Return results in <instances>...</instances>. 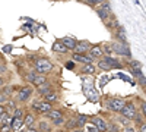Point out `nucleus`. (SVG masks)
I'll list each match as a JSON object with an SVG mask.
<instances>
[{
    "mask_svg": "<svg viewBox=\"0 0 146 132\" xmlns=\"http://www.w3.org/2000/svg\"><path fill=\"white\" fill-rule=\"evenodd\" d=\"M82 3L88 5V6H92V7H96V6H100L102 3V0H83Z\"/></svg>",
    "mask_w": 146,
    "mask_h": 132,
    "instance_id": "31",
    "label": "nucleus"
},
{
    "mask_svg": "<svg viewBox=\"0 0 146 132\" xmlns=\"http://www.w3.org/2000/svg\"><path fill=\"white\" fill-rule=\"evenodd\" d=\"M5 112H6V107L5 106H0V115H3Z\"/></svg>",
    "mask_w": 146,
    "mask_h": 132,
    "instance_id": "46",
    "label": "nucleus"
},
{
    "mask_svg": "<svg viewBox=\"0 0 146 132\" xmlns=\"http://www.w3.org/2000/svg\"><path fill=\"white\" fill-rule=\"evenodd\" d=\"M64 126L67 131H73V129H76L78 128V123H76V119H69V121L64 122Z\"/></svg>",
    "mask_w": 146,
    "mask_h": 132,
    "instance_id": "27",
    "label": "nucleus"
},
{
    "mask_svg": "<svg viewBox=\"0 0 146 132\" xmlns=\"http://www.w3.org/2000/svg\"><path fill=\"white\" fill-rule=\"evenodd\" d=\"M36 123V117L34 116V113L28 112L27 115H23V126L25 128H34Z\"/></svg>",
    "mask_w": 146,
    "mask_h": 132,
    "instance_id": "14",
    "label": "nucleus"
},
{
    "mask_svg": "<svg viewBox=\"0 0 146 132\" xmlns=\"http://www.w3.org/2000/svg\"><path fill=\"white\" fill-rule=\"evenodd\" d=\"M120 115L124 116L126 119H129V121H133L135 116L137 115V107L135 106L133 101H126L124 106H123V109H121V112H120Z\"/></svg>",
    "mask_w": 146,
    "mask_h": 132,
    "instance_id": "4",
    "label": "nucleus"
},
{
    "mask_svg": "<svg viewBox=\"0 0 146 132\" xmlns=\"http://www.w3.org/2000/svg\"><path fill=\"white\" fill-rule=\"evenodd\" d=\"M35 132H40V131H38V129H36V131H35Z\"/></svg>",
    "mask_w": 146,
    "mask_h": 132,
    "instance_id": "50",
    "label": "nucleus"
},
{
    "mask_svg": "<svg viewBox=\"0 0 146 132\" xmlns=\"http://www.w3.org/2000/svg\"><path fill=\"white\" fill-rule=\"evenodd\" d=\"M5 84H6V81H5L2 76H0V90H2V88L5 87Z\"/></svg>",
    "mask_w": 146,
    "mask_h": 132,
    "instance_id": "43",
    "label": "nucleus"
},
{
    "mask_svg": "<svg viewBox=\"0 0 146 132\" xmlns=\"http://www.w3.org/2000/svg\"><path fill=\"white\" fill-rule=\"evenodd\" d=\"M36 129H38L40 132H53L54 126L50 122H47V121H40L38 122V128Z\"/></svg>",
    "mask_w": 146,
    "mask_h": 132,
    "instance_id": "18",
    "label": "nucleus"
},
{
    "mask_svg": "<svg viewBox=\"0 0 146 132\" xmlns=\"http://www.w3.org/2000/svg\"><path fill=\"white\" fill-rule=\"evenodd\" d=\"M104 23H105V27H107V29H110V31H113V32H114V31H115V29L118 28V21H117V19H115V18H114L113 15L110 16V18H108V21H105Z\"/></svg>",
    "mask_w": 146,
    "mask_h": 132,
    "instance_id": "16",
    "label": "nucleus"
},
{
    "mask_svg": "<svg viewBox=\"0 0 146 132\" xmlns=\"http://www.w3.org/2000/svg\"><path fill=\"white\" fill-rule=\"evenodd\" d=\"M124 103L126 101L123 98H120V97H107L105 98V109L110 110V112H113V113H118L120 115Z\"/></svg>",
    "mask_w": 146,
    "mask_h": 132,
    "instance_id": "3",
    "label": "nucleus"
},
{
    "mask_svg": "<svg viewBox=\"0 0 146 132\" xmlns=\"http://www.w3.org/2000/svg\"><path fill=\"white\" fill-rule=\"evenodd\" d=\"M6 101H7V97H5V95H3L2 92H0V106H3Z\"/></svg>",
    "mask_w": 146,
    "mask_h": 132,
    "instance_id": "39",
    "label": "nucleus"
},
{
    "mask_svg": "<svg viewBox=\"0 0 146 132\" xmlns=\"http://www.w3.org/2000/svg\"><path fill=\"white\" fill-rule=\"evenodd\" d=\"M104 60L110 65V68H111V69H124V65L121 63L118 59H114L111 56H104Z\"/></svg>",
    "mask_w": 146,
    "mask_h": 132,
    "instance_id": "13",
    "label": "nucleus"
},
{
    "mask_svg": "<svg viewBox=\"0 0 146 132\" xmlns=\"http://www.w3.org/2000/svg\"><path fill=\"white\" fill-rule=\"evenodd\" d=\"M136 123H137V126H140V125H145V116L142 115V113H139L137 112V115L135 116V119H133Z\"/></svg>",
    "mask_w": 146,
    "mask_h": 132,
    "instance_id": "32",
    "label": "nucleus"
},
{
    "mask_svg": "<svg viewBox=\"0 0 146 132\" xmlns=\"http://www.w3.org/2000/svg\"><path fill=\"white\" fill-rule=\"evenodd\" d=\"M45 117L50 121V123L53 126H63L66 122V117H64V112L62 109H51L45 115Z\"/></svg>",
    "mask_w": 146,
    "mask_h": 132,
    "instance_id": "2",
    "label": "nucleus"
},
{
    "mask_svg": "<svg viewBox=\"0 0 146 132\" xmlns=\"http://www.w3.org/2000/svg\"><path fill=\"white\" fill-rule=\"evenodd\" d=\"M51 90H53V85H51L50 82H47V84H44V85H41V87L38 88V94L44 97V95H45L47 92H50Z\"/></svg>",
    "mask_w": 146,
    "mask_h": 132,
    "instance_id": "25",
    "label": "nucleus"
},
{
    "mask_svg": "<svg viewBox=\"0 0 146 132\" xmlns=\"http://www.w3.org/2000/svg\"><path fill=\"white\" fill-rule=\"evenodd\" d=\"M34 70L35 72H38L40 75H47V74H50V72L54 69V65H53V62L50 60L48 57H38L35 60V63H34Z\"/></svg>",
    "mask_w": 146,
    "mask_h": 132,
    "instance_id": "1",
    "label": "nucleus"
},
{
    "mask_svg": "<svg viewBox=\"0 0 146 132\" xmlns=\"http://www.w3.org/2000/svg\"><path fill=\"white\" fill-rule=\"evenodd\" d=\"M32 92H34V90H32V87H31V85H25V87H22V88L18 91V94H16V100H18L19 103H27V101L31 98Z\"/></svg>",
    "mask_w": 146,
    "mask_h": 132,
    "instance_id": "6",
    "label": "nucleus"
},
{
    "mask_svg": "<svg viewBox=\"0 0 146 132\" xmlns=\"http://www.w3.org/2000/svg\"><path fill=\"white\" fill-rule=\"evenodd\" d=\"M5 72H6V66L2 65V66H0V74H5Z\"/></svg>",
    "mask_w": 146,
    "mask_h": 132,
    "instance_id": "44",
    "label": "nucleus"
},
{
    "mask_svg": "<svg viewBox=\"0 0 146 132\" xmlns=\"http://www.w3.org/2000/svg\"><path fill=\"white\" fill-rule=\"evenodd\" d=\"M76 123H78V128H82L88 123V116H85V115H80L78 113L76 115Z\"/></svg>",
    "mask_w": 146,
    "mask_h": 132,
    "instance_id": "24",
    "label": "nucleus"
},
{
    "mask_svg": "<svg viewBox=\"0 0 146 132\" xmlns=\"http://www.w3.org/2000/svg\"><path fill=\"white\" fill-rule=\"evenodd\" d=\"M127 68H129V70L131 72V75H133V76L139 78V76L143 75V72H142V63H140L139 60H135V59H131V60L127 63Z\"/></svg>",
    "mask_w": 146,
    "mask_h": 132,
    "instance_id": "8",
    "label": "nucleus"
},
{
    "mask_svg": "<svg viewBox=\"0 0 146 132\" xmlns=\"http://www.w3.org/2000/svg\"><path fill=\"white\" fill-rule=\"evenodd\" d=\"M126 132H135V128H133V126H127L126 128Z\"/></svg>",
    "mask_w": 146,
    "mask_h": 132,
    "instance_id": "45",
    "label": "nucleus"
},
{
    "mask_svg": "<svg viewBox=\"0 0 146 132\" xmlns=\"http://www.w3.org/2000/svg\"><path fill=\"white\" fill-rule=\"evenodd\" d=\"M111 47V52L114 54H118V56H124V57H131V52H130V47L129 44H120V43H111L110 44Z\"/></svg>",
    "mask_w": 146,
    "mask_h": 132,
    "instance_id": "5",
    "label": "nucleus"
},
{
    "mask_svg": "<svg viewBox=\"0 0 146 132\" xmlns=\"http://www.w3.org/2000/svg\"><path fill=\"white\" fill-rule=\"evenodd\" d=\"M60 41H62V44L66 47L67 50H73V49H75V46H76V43H78L73 37H64V38H62Z\"/></svg>",
    "mask_w": 146,
    "mask_h": 132,
    "instance_id": "17",
    "label": "nucleus"
},
{
    "mask_svg": "<svg viewBox=\"0 0 146 132\" xmlns=\"http://www.w3.org/2000/svg\"><path fill=\"white\" fill-rule=\"evenodd\" d=\"M9 119H10V115H9V112L6 110L3 115H0V126H3V125L9 123V122H10Z\"/></svg>",
    "mask_w": 146,
    "mask_h": 132,
    "instance_id": "29",
    "label": "nucleus"
},
{
    "mask_svg": "<svg viewBox=\"0 0 146 132\" xmlns=\"http://www.w3.org/2000/svg\"><path fill=\"white\" fill-rule=\"evenodd\" d=\"M135 132H146V125H140L139 131H135Z\"/></svg>",
    "mask_w": 146,
    "mask_h": 132,
    "instance_id": "42",
    "label": "nucleus"
},
{
    "mask_svg": "<svg viewBox=\"0 0 146 132\" xmlns=\"http://www.w3.org/2000/svg\"><path fill=\"white\" fill-rule=\"evenodd\" d=\"M91 47H92V44L89 41H86V40L78 41L76 46H75V49H73V53H76V54H86Z\"/></svg>",
    "mask_w": 146,
    "mask_h": 132,
    "instance_id": "9",
    "label": "nucleus"
},
{
    "mask_svg": "<svg viewBox=\"0 0 146 132\" xmlns=\"http://www.w3.org/2000/svg\"><path fill=\"white\" fill-rule=\"evenodd\" d=\"M140 112H142V115L145 116V112H146V104H145V101H143V100L140 101Z\"/></svg>",
    "mask_w": 146,
    "mask_h": 132,
    "instance_id": "38",
    "label": "nucleus"
},
{
    "mask_svg": "<svg viewBox=\"0 0 146 132\" xmlns=\"http://www.w3.org/2000/svg\"><path fill=\"white\" fill-rule=\"evenodd\" d=\"M48 81H47V78L44 76V75H36L35 78H34V81H32V85L34 87H36V88H40L41 85H44V84H47Z\"/></svg>",
    "mask_w": 146,
    "mask_h": 132,
    "instance_id": "21",
    "label": "nucleus"
},
{
    "mask_svg": "<svg viewBox=\"0 0 146 132\" xmlns=\"http://www.w3.org/2000/svg\"><path fill=\"white\" fill-rule=\"evenodd\" d=\"M70 132H85L82 128H76V129H73V131H70Z\"/></svg>",
    "mask_w": 146,
    "mask_h": 132,
    "instance_id": "47",
    "label": "nucleus"
},
{
    "mask_svg": "<svg viewBox=\"0 0 146 132\" xmlns=\"http://www.w3.org/2000/svg\"><path fill=\"white\" fill-rule=\"evenodd\" d=\"M139 84H140V85H142V88H145V75L139 76Z\"/></svg>",
    "mask_w": 146,
    "mask_h": 132,
    "instance_id": "40",
    "label": "nucleus"
},
{
    "mask_svg": "<svg viewBox=\"0 0 146 132\" xmlns=\"http://www.w3.org/2000/svg\"><path fill=\"white\" fill-rule=\"evenodd\" d=\"M108 132H120V126L115 123V122H110L108 123Z\"/></svg>",
    "mask_w": 146,
    "mask_h": 132,
    "instance_id": "33",
    "label": "nucleus"
},
{
    "mask_svg": "<svg viewBox=\"0 0 146 132\" xmlns=\"http://www.w3.org/2000/svg\"><path fill=\"white\" fill-rule=\"evenodd\" d=\"M83 131H88V132H98V131H96V128H95L89 121H88V123H86V125H85V129H83Z\"/></svg>",
    "mask_w": 146,
    "mask_h": 132,
    "instance_id": "34",
    "label": "nucleus"
},
{
    "mask_svg": "<svg viewBox=\"0 0 146 132\" xmlns=\"http://www.w3.org/2000/svg\"><path fill=\"white\" fill-rule=\"evenodd\" d=\"M114 38H115V43H120V44H127L126 29H124V27L118 25V28L114 31Z\"/></svg>",
    "mask_w": 146,
    "mask_h": 132,
    "instance_id": "12",
    "label": "nucleus"
},
{
    "mask_svg": "<svg viewBox=\"0 0 146 132\" xmlns=\"http://www.w3.org/2000/svg\"><path fill=\"white\" fill-rule=\"evenodd\" d=\"M66 68L67 69H75V62H67L66 63Z\"/></svg>",
    "mask_w": 146,
    "mask_h": 132,
    "instance_id": "41",
    "label": "nucleus"
},
{
    "mask_svg": "<svg viewBox=\"0 0 146 132\" xmlns=\"http://www.w3.org/2000/svg\"><path fill=\"white\" fill-rule=\"evenodd\" d=\"M35 76H36L35 70H31V72H28V78H27V79H28V81L32 84V81H34V78H35Z\"/></svg>",
    "mask_w": 146,
    "mask_h": 132,
    "instance_id": "36",
    "label": "nucleus"
},
{
    "mask_svg": "<svg viewBox=\"0 0 146 132\" xmlns=\"http://www.w3.org/2000/svg\"><path fill=\"white\" fill-rule=\"evenodd\" d=\"M98 68L101 69V70H104V72H108V70H111V68H110V65L104 60V57H101L100 60H98Z\"/></svg>",
    "mask_w": 146,
    "mask_h": 132,
    "instance_id": "28",
    "label": "nucleus"
},
{
    "mask_svg": "<svg viewBox=\"0 0 146 132\" xmlns=\"http://www.w3.org/2000/svg\"><path fill=\"white\" fill-rule=\"evenodd\" d=\"M98 132H108V122L105 121V119H102L101 116H94L91 117V121H89Z\"/></svg>",
    "mask_w": 146,
    "mask_h": 132,
    "instance_id": "7",
    "label": "nucleus"
},
{
    "mask_svg": "<svg viewBox=\"0 0 146 132\" xmlns=\"http://www.w3.org/2000/svg\"><path fill=\"white\" fill-rule=\"evenodd\" d=\"M58 100H60V94H58V91H54V90H51L50 92H47V94L44 95V101L50 103V104L57 103Z\"/></svg>",
    "mask_w": 146,
    "mask_h": 132,
    "instance_id": "15",
    "label": "nucleus"
},
{
    "mask_svg": "<svg viewBox=\"0 0 146 132\" xmlns=\"http://www.w3.org/2000/svg\"><path fill=\"white\" fill-rule=\"evenodd\" d=\"M96 13H98V16L101 18L102 22L108 21V18L111 16V12H108V10H105V9H102V7H96Z\"/></svg>",
    "mask_w": 146,
    "mask_h": 132,
    "instance_id": "23",
    "label": "nucleus"
},
{
    "mask_svg": "<svg viewBox=\"0 0 146 132\" xmlns=\"http://www.w3.org/2000/svg\"><path fill=\"white\" fill-rule=\"evenodd\" d=\"M9 131H12V129H10V125H9V123L3 125V126H2V129H0V132H9Z\"/></svg>",
    "mask_w": 146,
    "mask_h": 132,
    "instance_id": "37",
    "label": "nucleus"
},
{
    "mask_svg": "<svg viewBox=\"0 0 146 132\" xmlns=\"http://www.w3.org/2000/svg\"><path fill=\"white\" fill-rule=\"evenodd\" d=\"M86 54H89V56L94 59V60H100L101 57H104V53H102V47H101V44H95V46H92Z\"/></svg>",
    "mask_w": 146,
    "mask_h": 132,
    "instance_id": "11",
    "label": "nucleus"
},
{
    "mask_svg": "<svg viewBox=\"0 0 146 132\" xmlns=\"http://www.w3.org/2000/svg\"><path fill=\"white\" fill-rule=\"evenodd\" d=\"M31 113H40V100H34L31 103Z\"/></svg>",
    "mask_w": 146,
    "mask_h": 132,
    "instance_id": "30",
    "label": "nucleus"
},
{
    "mask_svg": "<svg viewBox=\"0 0 146 132\" xmlns=\"http://www.w3.org/2000/svg\"><path fill=\"white\" fill-rule=\"evenodd\" d=\"M51 109H54L53 104L47 103V101H44V100H42V101H40V113H41V115H47Z\"/></svg>",
    "mask_w": 146,
    "mask_h": 132,
    "instance_id": "22",
    "label": "nucleus"
},
{
    "mask_svg": "<svg viewBox=\"0 0 146 132\" xmlns=\"http://www.w3.org/2000/svg\"><path fill=\"white\" fill-rule=\"evenodd\" d=\"M58 132H64V131H63V129H62V131H58Z\"/></svg>",
    "mask_w": 146,
    "mask_h": 132,
    "instance_id": "49",
    "label": "nucleus"
},
{
    "mask_svg": "<svg viewBox=\"0 0 146 132\" xmlns=\"http://www.w3.org/2000/svg\"><path fill=\"white\" fill-rule=\"evenodd\" d=\"M10 50H12V46H6V47H5V52H6V53H9Z\"/></svg>",
    "mask_w": 146,
    "mask_h": 132,
    "instance_id": "48",
    "label": "nucleus"
},
{
    "mask_svg": "<svg viewBox=\"0 0 146 132\" xmlns=\"http://www.w3.org/2000/svg\"><path fill=\"white\" fill-rule=\"evenodd\" d=\"M72 60L82 63V65H94V62H95L89 54H76V53L72 54Z\"/></svg>",
    "mask_w": 146,
    "mask_h": 132,
    "instance_id": "10",
    "label": "nucleus"
},
{
    "mask_svg": "<svg viewBox=\"0 0 146 132\" xmlns=\"http://www.w3.org/2000/svg\"><path fill=\"white\" fill-rule=\"evenodd\" d=\"M80 72L83 75H95L96 74V66L95 65H82Z\"/></svg>",
    "mask_w": 146,
    "mask_h": 132,
    "instance_id": "19",
    "label": "nucleus"
},
{
    "mask_svg": "<svg viewBox=\"0 0 146 132\" xmlns=\"http://www.w3.org/2000/svg\"><path fill=\"white\" fill-rule=\"evenodd\" d=\"M53 52H56V53H58V54H67V53H69V50L62 44V41H56V43L53 44Z\"/></svg>",
    "mask_w": 146,
    "mask_h": 132,
    "instance_id": "20",
    "label": "nucleus"
},
{
    "mask_svg": "<svg viewBox=\"0 0 146 132\" xmlns=\"http://www.w3.org/2000/svg\"><path fill=\"white\" fill-rule=\"evenodd\" d=\"M118 122L123 123V125H126V126H129V125L131 123V121H129V119H126L124 116H121V115H120V117H118Z\"/></svg>",
    "mask_w": 146,
    "mask_h": 132,
    "instance_id": "35",
    "label": "nucleus"
},
{
    "mask_svg": "<svg viewBox=\"0 0 146 132\" xmlns=\"http://www.w3.org/2000/svg\"><path fill=\"white\" fill-rule=\"evenodd\" d=\"M86 95H88V100L92 101V103H96V101L100 100V95H98V92H96L95 90H89L86 92Z\"/></svg>",
    "mask_w": 146,
    "mask_h": 132,
    "instance_id": "26",
    "label": "nucleus"
}]
</instances>
